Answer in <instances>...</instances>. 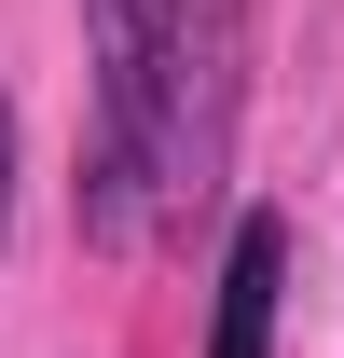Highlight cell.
<instances>
[{"label":"cell","mask_w":344,"mask_h":358,"mask_svg":"<svg viewBox=\"0 0 344 358\" xmlns=\"http://www.w3.org/2000/svg\"><path fill=\"white\" fill-rule=\"evenodd\" d=\"M275 289H289V221L248 207L220 248V303H207V358H275Z\"/></svg>","instance_id":"2"},{"label":"cell","mask_w":344,"mask_h":358,"mask_svg":"<svg viewBox=\"0 0 344 358\" xmlns=\"http://www.w3.org/2000/svg\"><path fill=\"white\" fill-rule=\"evenodd\" d=\"M83 234L96 248H179L193 207L234 179L248 124V0H83Z\"/></svg>","instance_id":"1"},{"label":"cell","mask_w":344,"mask_h":358,"mask_svg":"<svg viewBox=\"0 0 344 358\" xmlns=\"http://www.w3.org/2000/svg\"><path fill=\"white\" fill-rule=\"evenodd\" d=\"M0 207H14V96H0Z\"/></svg>","instance_id":"3"}]
</instances>
